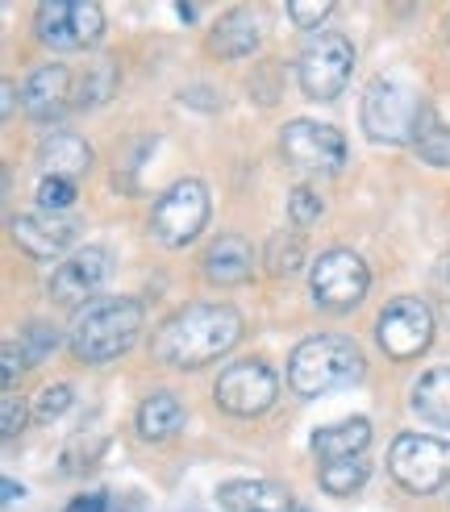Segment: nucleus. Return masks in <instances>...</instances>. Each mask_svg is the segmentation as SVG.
<instances>
[{
    "label": "nucleus",
    "instance_id": "obj_26",
    "mask_svg": "<svg viewBox=\"0 0 450 512\" xmlns=\"http://www.w3.org/2000/svg\"><path fill=\"white\" fill-rule=\"evenodd\" d=\"M117 88V63L113 59H92L84 71V92H80V105H100L109 100Z\"/></svg>",
    "mask_w": 450,
    "mask_h": 512
},
{
    "label": "nucleus",
    "instance_id": "obj_24",
    "mask_svg": "<svg viewBox=\"0 0 450 512\" xmlns=\"http://www.w3.org/2000/svg\"><path fill=\"white\" fill-rule=\"evenodd\" d=\"M367 483V458H342V463L321 467V488L330 496H355Z\"/></svg>",
    "mask_w": 450,
    "mask_h": 512
},
{
    "label": "nucleus",
    "instance_id": "obj_17",
    "mask_svg": "<svg viewBox=\"0 0 450 512\" xmlns=\"http://www.w3.org/2000/svg\"><path fill=\"white\" fill-rule=\"evenodd\" d=\"M317 463H342V458H363V450L371 446V421L367 417H346L338 425H321L309 438Z\"/></svg>",
    "mask_w": 450,
    "mask_h": 512
},
{
    "label": "nucleus",
    "instance_id": "obj_37",
    "mask_svg": "<svg viewBox=\"0 0 450 512\" xmlns=\"http://www.w3.org/2000/svg\"><path fill=\"white\" fill-rule=\"evenodd\" d=\"M446 25H450V21H446Z\"/></svg>",
    "mask_w": 450,
    "mask_h": 512
},
{
    "label": "nucleus",
    "instance_id": "obj_15",
    "mask_svg": "<svg viewBox=\"0 0 450 512\" xmlns=\"http://www.w3.org/2000/svg\"><path fill=\"white\" fill-rule=\"evenodd\" d=\"M217 504L225 512H300L296 496L275 479H234L217 488Z\"/></svg>",
    "mask_w": 450,
    "mask_h": 512
},
{
    "label": "nucleus",
    "instance_id": "obj_4",
    "mask_svg": "<svg viewBox=\"0 0 450 512\" xmlns=\"http://www.w3.org/2000/svg\"><path fill=\"white\" fill-rule=\"evenodd\" d=\"M363 130L371 142H392V146H405V142H417L425 117L430 109L421 105L413 96V88L396 84V80H384V75H375L363 92Z\"/></svg>",
    "mask_w": 450,
    "mask_h": 512
},
{
    "label": "nucleus",
    "instance_id": "obj_3",
    "mask_svg": "<svg viewBox=\"0 0 450 512\" xmlns=\"http://www.w3.org/2000/svg\"><path fill=\"white\" fill-rule=\"evenodd\" d=\"M367 371L363 350L342 334H317L305 338L288 358V388L296 396H325L359 383Z\"/></svg>",
    "mask_w": 450,
    "mask_h": 512
},
{
    "label": "nucleus",
    "instance_id": "obj_2",
    "mask_svg": "<svg viewBox=\"0 0 450 512\" xmlns=\"http://www.w3.org/2000/svg\"><path fill=\"white\" fill-rule=\"evenodd\" d=\"M142 334V304L134 296H96L75 313L67 329V346L80 363H113L125 350H134Z\"/></svg>",
    "mask_w": 450,
    "mask_h": 512
},
{
    "label": "nucleus",
    "instance_id": "obj_5",
    "mask_svg": "<svg viewBox=\"0 0 450 512\" xmlns=\"http://www.w3.org/2000/svg\"><path fill=\"white\" fill-rule=\"evenodd\" d=\"M388 471L413 496L442 492L450 483V442L430 433H400L388 450Z\"/></svg>",
    "mask_w": 450,
    "mask_h": 512
},
{
    "label": "nucleus",
    "instance_id": "obj_31",
    "mask_svg": "<svg viewBox=\"0 0 450 512\" xmlns=\"http://www.w3.org/2000/svg\"><path fill=\"white\" fill-rule=\"evenodd\" d=\"M334 13V0H292L288 17L300 25V30H317V25Z\"/></svg>",
    "mask_w": 450,
    "mask_h": 512
},
{
    "label": "nucleus",
    "instance_id": "obj_10",
    "mask_svg": "<svg viewBox=\"0 0 450 512\" xmlns=\"http://www.w3.org/2000/svg\"><path fill=\"white\" fill-rule=\"evenodd\" d=\"M375 342H380V350L388 358H396V363H409V358L425 354L434 342V313L430 304L417 300V296H400L392 300L388 309L380 313V321H375Z\"/></svg>",
    "mask_w": 450,
    "mask_h": 512
},
{
    "label": "nucleus",
    "instance_id": "obj_30",
    "mask_svg": "<svg viewBox=\"0 0 450 512\" xmlns=\"http://www.w3.org/2000/svg\"><path fill=\"white\" fill-rule=\"evenodd\" d=\"M67 408H71V383H50V388H42V396L34 404V417L50 425L55 417H63Z\"/></svg>",
    "mask_w": 450,
    "mask_h": 512
},
{
    "label": "nucleus",
    "instance_id": "obj_11",
    "mask_svg": "<svg viewBox=\"0 0 450 512\" xmlns=\"http://www.w3.org/2000/svg\"><path fill=\"white\" fill-rule=\"evenodd\" d=\"M213 396L225 413L259 417L275 404V396H280V379H275V371L263 363V358H238V363H230L217 375Z\"/></svg>",
    "mask_w": 450,
    "mask_h": 512
},
{
    "label": "nucleus",
    "instance_id": "obj_16",
    "mask_svg": "<svg viewBox=\"0 0 450 512\" xmlns=\"http://www.w3.org/2000/svg\"><path fill=\"white\" fill-rule=\"evenodd\" d=\"M67 100H71V71H67L63 63L38 67L30 80H25V88H21V105H25V113H30L34 121H55V117H63Z\"/></svg>",
    "mask_w": 450,
    "mask_h": 512
},
{
    "label": "nucleus",
    "instance_id": "obj_8",
    "mask_svg": "<svg viewBox=\"0 0 450 512\" xmlns=\"http://www.w3.org/2000/svg\"><path fill=\"white\" fill-rule=\"evenodd\" d=\"M350 71H355V42L334 34V30L317 34L305 50H300V63H296L300 88H305L309 100L342 96L346 84H350Z\"/></svg>",
    "mask_w": 450,
    "mask_h": 512
},
{
    "label": "nucleus",
    "instance_id": "obj_18",
    "mask_svg": "<svg viewBox=\"0 0 450 512\" xmlns=\"http://www.w3.org/2000/svg\"><path fill=\"white\" fill-rule=\"evenodd\" d=\"M184 425H188V413H184V404L175 400L171 392H150V396L138 404V413H134L138 438H142V442H155V446L180 438Z\"/></svg>",
    "mask_w": 450,
    "mask_h": 512
},
{
    "label": "nucleus",
    "instance_id": "obj_20",
    "mask_svg": "<svg viewBox=\"0 0 450 512\" xmlns=\"http://www.w3.org/2000/svg\"><path fill=\"white\" fill-rule=\"evenodd\" d=\"M250 271H255V250H250V242L238 238V234H225V238H217L205 250V275H209V284L230 288V284H242Z\"/></svg>",
    "mask_w": 450,
    "mask_h": 512
},
{
    "label": "nucleus",
    "instance_id": "obj_7",
    "mask_svg": "<svg viewBox=\"0 0 450 512\" xmlns=\"http://www.w3.org/2000/svg\"><path fill=\"white\" fill-rule=\"evenodd\" d=\"M34 34L50 50H88L105 34V9L96 0H42L34 9Z\"/></svg>",
    "mask_w": 450,
    "mask_h": 512
},
{
    "label": "nucleus",
    "instance_id": "obj_34",
    "mask_svg": "<svg viewBox=\"0 0 450 512\" xmlns=\"http://www.w3.org/2000/svg\"><path fill=\"white\" fill-rule=\"evenodd\" d=\"M63 512H109V496L105 492H88V496H75Z\"/></svg>",
    "mask_w": 450,
    "mask_h": 512
},
{
    "label": "nucleus",
    "instance_id": "obj_9",
    "mask_svg": "<svg viewBox=\"0 0 450 512\" xmlns=\"http://www.w3.org/2000/svg\"><path fill=\"white\" fill-rule=\"evenodd\" d=\"M367 288H371V271L355 250L334 246L313 263L309 292H313V300L321 304V309H338V313L355 309V304L367 296Z\"/></svg>",
    "mask_w": 450,
    "mask_h": 512
},
{
    "label": "nucleus",
    "instance_id": "obj_21",
    "mask_svg": "<svg viewBox=\"0 0 450 512\" xmlns=\"http://www.w3.org/2000/svg\"><path fill=\"white\" fill-rule=\"evenodd\" d=\"M38 159H42V171L46 175H59V179H75L92 167V146L80 138V134H50L42 146H38Z\"/></svg>",
    "mask_w": 450,
    "mask_h": 512
},
{
    "label": "nucleus",
    "instance_id": "obj_35",
    "mask_svg": "<svg viewBox=\"0 0 450 512\" xmlns=\"http://www.w3.org/2000/svg\"><path fill=\"white\" fill-rule=\"evenodd\" d=\"M0 488H5V504H17V500L25 496V488H21L17 479H5V483H0Z\"/></svg>",
    "mask_w": 450,
    "mask_h": 512
},
{
    "label": "nucleus",
    "instance_id": "obj_12",
    "mask_svg": "<svg viewBox=\"0 0 450 512\" xmlns=\"http://www.w3.org/2000/svg\"><path fill=\"white\" fill-rule=\"evenodd\" d=\"M280 150L292 167L309 171V175H334L346 163V138L334 130V125H321L309 117H296L284 125Z\"/></svg>",
    "mask_w": 450,
    "mask_h": 512
},
{
    "label": "nucleus",
    "instance_id": "obj_36",
    "mask_svg": "<svg viewBox=\"0 0 450 512\" xmlns=\"http://www.w3.org/2000/svg\"><path fill=\"white\" fill-rule=\"evenodd\" d=\"M13 109H17V84L5 80V117H13Z\"/></svg>",
    "mask_w": 450,
    "mask_h": 512
},
{
    "label": "nucleus",
    "instance_id": "obj_1",
    "mask_svg": "<svg viewBox=\"0 0 450 512\" xmlns=\"http://www.w3.org/2000/svg\"><path fill=\"white\" fill-rule=\"evenodd\" d=\"M242 342V313L234 304H188L171 313L155 334V358L175 371L209 367Z\"/></svg>",
    "mask_w": 450,
    "mask_h": 512
},
{
    "label": "nucleus",
    "instance_id": "obj_28",
    "mask_svg": "<svg viewBox=\"0 0 450 512\" xmlns=\"http://www.w3.org/2000/svg\"><path fill=\"white\" fill-rule=\"evenodd\" d=\"M75 204V179H59V175H42L38 184V209L46 213H63Z\"/></svg>",
    "mask_w": 450,
    "mask_h": 512
},
{
    "label": "nucleus",
    "instance_id": "obj_22",
    "mask_svg": "<svg viewBox=\"0 0 450 512\" xmlns=\"http://www.w3.org/2000/svg\"><path fill=\"white\" fill-rule=\"evenodd\" d=\"M413 413L430 425H450V367H434L413 383Z\"/></svg>",
    "mask_w": 450,
    "mask_h": 512
},
{
    "label": "nucleus",
    "instance_id": "obj_14",
    "mask_svg": "<svg viewBox=\"0 0 450 512\" xmlns=\"http://www.w3.org/2000/svg\"><path fill=\"white\" fill-rule=\"evenodd\" d=\"M13 242L38 263H50L75 242V221H67L63 213H17L13 217Z\"/></svg>",
    "mask_w": 450,
    "mask_h": 512
},
{
    "label": "nucleus",
    "instance_id": "obj_13",
    "mask_svg": "<svg viewBox=\"0 0 450 512\" xmlns=\"http://www.w3.org/2000/svg\"><path fill=\"white\" fill-rule=\"evenodd\" d=\"M109 271H113L109 250L105 246H84L55 267V275H50V284H46V296L55 304H80L84 309V304L96 300V292L109 279Z\"/></svg>",
    "mask_w": 450,
    "mask_h": 512
},
{
    "label": "nucleus",
    "instance_id": "obj_29",
    "mask_svg": "<svg viewBox=\"0 0 450 512\" xmlns=\"http://www.w3.org/2000/svg\"><path fill=\"white\" fill-rule=\"evenodd\" d=\"M321 217V196L313 188H292L288 192V221L296 229H309Z\"/></svg>",
    "mask_w": 450,
    "mask_h": 512
},
{
    "label": "nucleus",
    "instance_id": "obj_32",
    "mask_svg": "<svg viewBox=\"0 0 450 512\" xmlns=\"http://www.w3.org/2000/svg\"><path fill=\"white\" fill-rule=\"evenodd\" d=\"M25 421H30V408H25V400L5 396V404H0V433H5V438H17V433L25 429Z\"/></svg>",
    "mask_w": 450,
    "mask_h": 512
},
{
    "label": "nucleus",
    "instance_id": "obj_23",
    "mask_svg": "<svg viewBox=\"0 0 450 512\" xmlns=\"http://www.w3.org/2000/svg\"><path fill=\"white\" fill-rule=\"evenodd\" d=\"M263 259H267V271L271 275H292L300 271L305 263V238H300V229H284V234H275L267 246H263Z\"/></svg>",
    "mask_w": 450,
    "mask_h": 512
},
{
    "label": "nucleus",
    "instance_id": "obj_6",
    "mask_svg": "<svg viewBox=\"0 0 450 512\" xmlns=\"http://www.w3.org/2000/svg\"><path fill=\"white\" fill-rule=\"evenodd\" d=\"M209 209H213L209 188L200 184V179H180V184H171L155 200V209H150V238L180 250L200 238V229L209 225Z\"/></svg>",
    "mask_w": 450,
    "mask_h": 512
},
{
    "label": "nucleus",
    "instance_id": "obj_33",
    "mask_svg": "<svg viewBox=\"0 0 450 512\" xmlns=\"http://www.w3.org/2000/svg\"><path fill=\"white\" fill-rule=\"evenodd\" d=\"M21 358H25L21 346L9 342V346H5V392H9V396H13V388H17V379H21Z\"/></svg>",
    "mask_w": 450,
    "mask_h": 512
},
{
    "label": "nucleus",
    "instance_id": "obj_27",
    "mask_svg": "<svg viewBox=\"0 0 450 512\" xmlns=\"http://www.w3.org/2000/svg\"><path fill=\"white\" fill-rule=\"evenodd\" d=\"M21 354H25V363H46L50 354H55L59 346V334H55V325H46V321H30L21 329Z\"/></svg>",
    "mask_w": 450,
    "mask_h": 512
},
{
    "label": "nucleus",
    "instance_id": "obj_19",
    "mask_svg": "<svg viewBox=\"0 0 450 512\" xmlns=\"http://www.w3.org/2000/svg\"><path fill=\"white\" fill-rule=\"evenodd\" d=\"M263 30H259V17L250 9H230L213 30H209V50L217 59H246L250 50L259 46Z\"/></svg>",
    "mask_w": 450,
    "mask_h": 512
},
{
    "label": "nucleus",
    "instance_id": "obj_25",
    "mask_svg": "<svg viewBox=\"0 0 450 512\" xmlns=\"http://www.w3.org/2000/svg\"><path fill=\"white\" fill-rule=\"evenodd\" d=\"M417 150H421V159L430 163V167H450V130L430 113L421 125V134H417Z\"/></svg>",
    "mask_w": 450,
    "mask_h": 512
}]
</instances>
